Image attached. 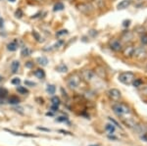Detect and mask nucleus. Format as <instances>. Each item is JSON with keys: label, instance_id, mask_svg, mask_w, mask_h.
I'll list each match as a JSON object with an SVG mask.
<instances>
[{"label": "nucleus", "instance_id": "obj_1", "mask_svg": "<svg viewBox=\"0 0 147 146\" xmlns=\"http://www.w3.org/2000/svg\"><path fill=\"white\" fill-rule=\"evenodd\" d=\"M112 109L114 113H115L117 116H119L121 118L127 116V115H130V109L127 107V105L123 104V103H116L112 106Z\"/></svg>", "mask_w": 147, "mask_h": 146}, {"label": "nucleus", "instance_id": "obj_2", "mask_svg": "<svg viewBox=\"0 0 147 146\" xmlns=\"http://www.w3.org/2000/svg\"><path fill=\"white\" fill-rule=\"evenodd\" d=\"M80 82H82V77L79 74H73L68 77L67 79V85L71 89H77L80 85Z\"/></svg>", "mask_w": 147, "mask_h": 146}, {"label": "nucleus", "instance_id": "obj_3", "mask_svg": "<svg viewBox=\"0 0 147 146\" xmlns=\"http://www.w3.org/2000/svg\"><path fill=\"white\" fill-rule=\"evenodd\" d=\"M118 79H119V81L122 83L125 84V85H129V84L132 83L134 79H136V76L131 72H124V73H121Z\"/></svg>", "mask_w": 147, "mask_h": 146}, {"label": "nucleus", "instance_id": "obj_4", "mask_svg": "<svg viewBox=\"0 0 147 146\" xmlns=\"http://www.w3.org/2000/svg\"><path fill=\"white\" fill-rule=\"evenodd\" d=\"M107 94H108L109 98H110L112 101H114V102H117V101H119L121 99V96H122L121 91L118 90V89H116V88L109 89Z\"/></svg>", "mask_w": 147, "mask_h": 146}, {"label": "nucleus", "instance_id": "obj_5", "mask_svg": "<svg viewBox=\"0 0 147 146\" xmlns=\"http://www.w3.org/2000/svg\"><path fill=\"white\" fill-rule=\"evenodd\" d=\"M109 47L111 50L115 51V52H120L121 50H123V45L122 42L118 39H112L109 42Z\"/></svg>", "mask_w": 147, "mask_h": 146}, {"label": "nucleus", "instance_id": "obj_6", "mask_svg": "<svg viewBox=\"0 0 147 146\" xmlns=\"http://www.w3.org/2000/svg\"><path fill=\"white\" fill-rule=\"evenodd\" d=\"M80 77H82L85 81H93L94 77H95V73L92 70H84L82 72V76Z\"/></svg>", "mask_w": 147, "mask_h": 146}, {"label": "nucleus", "instance_id": "obj_7", "mask_svg": "<svg viewBox=\"0 0 147 146\" xmlns=\"http://www.w3.org/2000/svg\"><path fill=\"white\" fill-rule=\"evenodd\" d=\"M134 57L137 59H142L147 57V51L144 47H136L134 53Z\"/></svg>", "mask_w": 147, "mask_h": 146}, {"label": "nucleus", "instance_id": "obj_8", "mask_svg": "<svg viewBox=\"0 0 147 146\" xmlns=\"http://www.w3.org/2000/svg\"><path fill=\"white\" fill-rule=\"evenodd\" d=\"M78 8H79V10L80 12H82L84 14H86V15L91 14L92 10H93L92 6L89 3H82V4H80V5L78 6Z\"/></svg>", "mask_w": 147, "mask_h": 146}, {"label": "nucleus", "instance_id": "obj_9", "mask_svg": "<svg viewBox=\"0 0 147 146\" xmlns=\"http://www.w3.org/2000/svg\"><path fill=\"white\" fill-rule=\"evenodd\" d=\"M134 49H136V47H134V46L127 45V46H125L124 49H123V54H124L125 57H127V58L134 57Z\"/></svg>", "mask_w": 147, "mask_h": 146}, {"label": "nucleus", "instance_id": "obj_10", "mask_svg": "<svg viewBox=\"0 0 147 146\" xmlns=\"http://www.w3.org/2000/svg\"><path fill=\"white\" fill-rule=\"evenodd\" d=\"M131 3H132L131 0H122V1L118 4L117 8L119 9V10H124V9H127V7H129L131 5Z\"/></svg>", "mask_w": 147, "mask_h": 146}, {"label": "nucleus", "instance_id": "obj_11", "mask_svg": "<svg viewBox=\"0 0 147 146\" xmlns=\"http://www.w3.org/2000/svg\"><path fill=\"white\" fill-rule=\"evenodd\" d=\"M19 48V42H18V39H15V40L11 41L10 43L7 44V49L11 52H14L16 51L17 49Z\"/></svg>", "mask_w": 147, "mask_h": 146}, {"label": "nucleus", "instance_id": "obj_12", "mask_svg": "<svg viewBox=\"0 0 147 146\" xmlns=\"http://www.w3.org/2000/svg\"><path fill=\"white\" fill-rule=\"evenodd\" d=\"M34 75L37 77V79H43L44 77H45V72H44V71L42 70V69L35 70L34 72Z\"/></svg>", "mask_w": 147, "mask_h": 146}, {"label": "nucleus", "instance_id": "obj_13", "mask_svg": "<svg viewBox=\"0 0 147 146\" xmlns=\"http://www.w3.org/2000/svg\"><path fill=\"white\" fill-rule=\"evenodd\" d=\"M19 68H20V62L19 61H13L11 64V71L13 74H16V73L19 71Z\"/></svg>", "mask_w": 147, "mask_h": 146}, {"label": "nucleus", "instance_id": "obj_14", "mask_svg": "<svg viewBox=\"0 0 147 146\" xmlns=\"http://www.w3.org/2000/svg\"><path fill=\"white\" fill-rule=\"evenodd\" d=\"M36 62L38 63L39 65L43 66V67H45V66H47V64H48V59H47L46 57H38L36 59Z\"/></svg>", "mask_w": 147, "mask_h": 146}, {"label": "nucleus", "instance_id": "obj_15", "mask_svg": "<svg viewBox=\"0 0 147 146\" xmlns=\"http://www.w3.org/2000/svg\"><path fill=\"white\" fill-rule=\"evenodd\" d=\"M6 131L8 133H12V135H19V136H24V137H32V135H28V133H16V131H10V129H5Z\"/></svg>", "mask_w": 147, "mask_h": 146}, {"label": "nucleus", "instance_id": "obj_16", "mask_svg": "<svg viewBox=\"0 0 147 146\" xmlns=\"http://www.w3.org/2000/svg\"><path fill=\"white\" fill-rule=\"evenodd\" d=\"M64 8H65V5H64L62 2H57L53 7V11L54 12H59V11L64 10Z\"/></svg>", "mask_w": 147, "mask_h": 146}, {"label": "nucleus", "instance_id": "obj_17", "mask_svg": "<svg viewBox=\"0 0 147 146\" xmlns=\"http://www.w3.org/2000/svg\"><path fill=\"white\" fill-rule=\"evenodd\" d=\"M8 102L12 105H17L20 103V99H19L17 96H10L8 99Z\"/></svg>", "mask_w": 147, "mask_h": 146}, {"label": "nucleus", "instance_id": "obj_18", "mask_svg": "<svg viewBox=\"0 0 147 146\" xmlns=\"http://www.w3.org/2000/svg\"><path fill=\"white\" fill-rule=\"evenodd\" d=\"M32 53V51L30 50V48H28V47H25V48L22 49V52H21V54H22V56H24V57H28V56H30Z\"/></svg>", "mask_w": 147, "mask_h": 146}, {"label": "nucleus", "instance_id": "obj_19", "mask_svg": "<svg viewBox=\"0 0 147 146\" xmlns=\"http://www.w3.org/2000/svg\"><path fill=\"white\" fill-rule=\"evenodd\" d=\"M105 129L108 131L109 133H110V135H113V133H115V131H116V129H115V126H114V124H106Z\"/></svg>", "mask_w": 147, "mask_h": 146}, {"label": "nucleus", "instance_id": "obj_20", "mask_svg": "<svg viewBox=\"0 0 147 146\" xmlns=\"http://www.w3.org/2000/svg\"><path fill=\"white\" fill-rule=\"evenodd\" d=\"M56 71H58V72H60V73H65L68 71V67L65 64H60L56 67Z\"/></svg>", "mask_w": 147, "mask_h": 146}, {"label": "nucleus", "instance_id": "obj_21", "mask_svg": "<svg viewBox=\"0 0 147 146\" xmlns=\"http://www.w3.org/2000/svg\"><path fill=\"white\" fill-rule=\"evenodd\" d=\"M32 36L34 37V39H35V40H36L37 42H42V41H43L42 37L40 36V34L36 32V30H32Z\"/></svg>", "mask_w": 147, "mask_h": 146}, {"label": "nucleus", "instance_id": "obj_22", "mask_svg": "<svg viewBox=\"0 0 147 146\" xmlns=\"http://www.w3.org/2000/svg\"><path fill=\"white\" fill-rule=\"evenodd\" d=\"M46 91H47V92H48L49 94L53 95V94H55L56 87L53 85V84H48V85H47V88H46Z\"/></svg>", "mask_w": 147, "mask_h": 146}, {"label": "nucleus", "instance_id": "obj_23", "mask_svg": "<svg viewBox=\"0 0 147 146\" xmlns=\"http://www.w3.org/2000/svg\"><path fill=\"white\" fill-rule=\"evenodd\" d=\"M17 91L20 94H23V95H25V94H28V89L26 88L25 86H21V85H18L17 86Z\"/></svg>", "mask_w": 147, "mask_h": 146}, {"label": "nucleus", "instance_id": "obj_24", "mask_svg": "<svg viewBox=\"0 0 147 146\" xmlns=\"http://www.w3.org/2000/svg\"><path fill=\"white\" fill-rule=\"evenodd\" d=\"M131 84L134 86V87H139V86L142 85V81L140 79H134Z\"/></svg>", "mask_w": 147, "mask_h": 146}, {"label": "nucleus", "instance_id": "obj_25", "mask_svg": "<svg viewBox=\"0 0 147 146\" xmlns=\"http://www.w3.org/2000/svg\"><path fill=\"white\" fill-rule=\"evenodd\" d=\"M51 102L53 106H58L59 107V105H60V99H59V97H57V96H53V97H52Z\"/></svg>", "mask_w": 147, "mask_h": 146}, {"label": "nucleus", "instance_id": "obj_26", "mask_svg": "<svg viewBox=\"0 0 147 146\" xmlns=\"http://www.w3.org/2000/svg\"><path fill=\"white\" fill-rule=\"evenodd\" d=\"M140 42H141V44L143 46H146L147 45V34H143L141 35V37H140Z\"/></svg>", "mask_w": 147, "mask_h": 146}, {"label": "nucleus", "instance_id": "obj_27", "mask_svg": "<svg viewBox=\"0 0 147 146\" xmlns=\"http://www.w3.org/2000/svg\"><path fill=\"white\" fill-rule=\"evenodd\" d=\"M7 94H8V91H7V89L3 88V87H0V98L6 97Z\"/></svg>", "mask_w": 147, "mask_h": 146}, {"label": "nucleus", "instance_id": "obj_28", "mask_svg": "<svg viewBox=\"0 0 147 146\" xmlns=\"http://www.w3.org/2000/svg\"><path fill=\"white\" fill-rule=\"evenodd\" d=\"M132 37V35H131V34H130V32H125L124 34H123V39H124V40H129L130 38H131Z\"/></svg>", "mask_w": 147, "mask_h": 146}, {"label": "nucleus", "instance_id": "obj_29", "mask_svg": "<svg viewBox=\"0 0 147 146\" xmlns=\"http://www.w3.org/2000/svg\"><path fill=\"white\" fill-rule=\"evenodd\" d=\"M66 34H68V30H59V32H56V36L57 37H60V36H62V35H66Z\"/></svg>", "mask_w": 147, "mask_h": 146}, {"label": "nucleus", "instance_id": "obj_30", "mask_svg": "<svg viewBox=\"0 0 147 146\" xmlns=\"http://www.w3.org/2000/svg\"><path fill=\"white\" fill-rule=\"evenodd\" d=\"M23 15H24V13H23L22 9H17V10H16V12H15V17L16 18L21 19L23 17Z\"/></svg>", "mask_w": 147, "mask_h": 146}, {"label": "nucleus", "instance_id": "obj_31", "mask_svg": "<svg viewBox=\"0 0 147 146\" xmlns=\"http://www.w3.org/2000/svg\"><path fill=\"white\" fill-rule=\"evenodd\" d=\"M63 44H64V40H58V41L56 42L55 44H54L53 46H52V48H53V49H56V48H60V47L62 46Z\"/></svg>", "mask_w": 147, "mask_h": 146}, {"label": "nucleus", "instance_id": "obj_32", "mask_svg": "<svg viewBox=\"0 0 147 146\" xmlns=\"http://www.w3.org/2000/svg\"><path fill=\"white\" fill-rule=\"evenodd\" d=\"M12 84H15V85H19V84L21 83V79H19V77H15V79H12Z\"/></svg>", "mask_w": 147, "mask_h": 146}, {"label": "nucleus", "instance_id": "obj_33", "mask_svg": "<svg viewBox=\"0 0 147 146\" xmlns=\"http://www.w3.org/2000/svg\"><path fill=\"white\" fill-rule=\"evenodd\" d=\"M25 84H26V85H28V86H35V85H36V83H35V82H32V81H26Z\"/></svg>", "mask_w": 147, "mask_h": 146}, {"label": "nucleus", "instance_id": "obj_34", "mask_svg": "<svg viewBox=\"0 0 147 146\" xmlns=\"http://www.w3.org/2000/svg\"><path fill=\"white\" fill-rule=\"evenodd\" d=\"M26 67H27V68H30H30L34 67V63L30 62V61H28V62L26 63Z\"/></svg>", "mask_w": 147, "mask_h": 146}, {"label": "nucleus", "instance_id": "obj_35", "mask_svg": "<svg viewBox=\"0 0 147 146\" xmlns=\"http://www.w3.org/2000/svg\"><path fill=\"white\" fill-rule=\"evenodd\" d=\"M129 24H130V20H125L124 21V23H123V26H124V27H129Z\"/></svg>", "mask_w": 147, "mask_h": 146}, {"label": "nucleus", "instance_id": "obj_36", "mask_svg": "<svg viewBox=\"0 0 147 146\" xmlns=\"http://www.w3.org/2000/svg\"><path fill=\"white\" fill-rule=\"evenodd\" d=\"M67 118H65V117H60V118H58V119H57V121L58 122H66L67 121Z\"/></svg>", "mask_w": 147, "mask_h": 146}, {"label": "nucleus", "instance_id": "obj_37", "mask_svg": "<svg viewBox=\"0 0 147 146\" xmlns=\"http://www.w3.org/2000/svg\"><path fill=\"white\" fill-rule=\"evenodd\" d=\"M58 109H59L58 106H53V105L51 106V110H52L53 112H57V111H58Z\"/></svg>", "mask_w": 147, "mask_h": 146}, {"label": "nucleus", "instance_id": "obj_38", "mask_svg": "<svg viewBox=\"0 0 147 146\" xmlns=\"http://www.w3.org/2000/svg\"><path fill=\"white\" fill-rule=\"evenodd\" d=\"M3 23H4L3 19L0 18V29H1V28H3Z\"/></svg>", "mask_w": 147, "mask_h": 146}, {"label": "nucleus", "instance_id": "obj_39", "mask_svg": "<svg viewBox=\"0 0 147 146\" xmlns=\"http://www.w3.org/2000/svg\"><path fill=\"white\" fill-rule=\"evenodd\" d=\"M38 129H42V131H49V129H43V128H38Z\"/></svg>", "mask_w": 147, "mask_h": 146}, {"label": "nucleus", "instance_id": "obj_40", "mask_svg": "<svg viewBox=\"0 0 147 146\" xmlns=\"http://www.w3.org/2000/svg\"><path fill=\"white\" fill-rule=\"evenodd\" d=\"M8 1H9V2H12V3H14V2H15L16 0H8Z\"/></svg>", "mask_w": 147, "mask_h": 146}, {"label": "nucleus", "instance_id": "obj_41", "mask_svg": "<svg viewBox=\"0 0 147 146\" xmlns=\"http://www.w3.org/2000/svg\"><path fill=\"white\" fill-rule=\"evenodd\" d=\"M2 79H3V77H2L1 76H0V81H2Z\"/></svg>", "mask_w": 147, "mask_h": 146}, {"label": "nucleus", "instance_id": "obj_42", "mask_svg": "<svg viewBox=\"0 0 147 146\" xmlns=\"http://www.w3.org/2000/svg\"><path fill=\"white\" fill-rule=\"evenodd\" d=\"M138 1H140V0H138Z\"/></svg>", "mask_w": 147, "mask_h": 146}]
</instances>
